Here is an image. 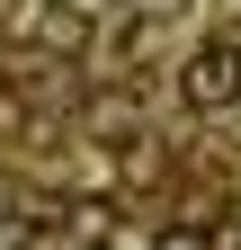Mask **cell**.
<instances>
[{
	"instance_id": "6da1fadb",
	"label": "cell",
	"mask_w": 241,
	"mask_h": 250,
	"mask_svg": "<svg viewBox=\"0 0 241 250\" xmlns=\"http://www.w3.org/2000/svg\"><path fill=\"white\" fill-rule=\"evenodd\" d=\"M179 99H188V107H205V116H223L232 99H241V45H197L188 62H179Z\"/></svg>"
},
{
	"instance_id": "3957f363",
	"label": "cell",
	"mask_w": 241,
	"mask_h": 250,
	"mask_svg": "<svg viewBox=\"0 0 241 250\" xmlns=\"http://www.w3.org/2000/svg\"><path fill=\"white\" fill-rule=\"evenodd\" d=\"M80 125H99V143H125L134 134V99H125V89H99V99L80 107Z\"/></svg>"
},
{
	"instance_id": "5b68a950",
	"label": "cell",
	"mask_w": 241,
	"mask_h": 250,
	"mask_svg": "<svg viewBox=\"0 0 241 250\" xmlns=\"http://www.w3.org/2000/svg\"><path fill=\"white\" fill-rule=\"evenodd\" d=\"M0 134H27V99H18L9 81H0Z\"/></svg>"
},
{
	"instance_id": "277c9868",
	"label": "cell",
	"mask_w": 241,
	"mask_h": 250,
	"mask_svg": "<svg viewBox=\"0 0 241 250\" xmlns=\"http://www.w3.org/2000/svg\"><path fill=\"white\" fill-rule=\"evenodd\" d=\"M107 232H116V206H107V197L72 206V241H107Z\"/></svg>"
},
{
	"instance_id": "7a4b0ae2",
	"label": "cell",
	"mask_w": 241,
	"mask_h": 250,
	"mask_svg": "<svg viewBox=\"0 0 241 250\" xmlns=\"http://www.w3.org/2000/svg\"><path fill=\"white\" fill-rule=\"evenodd\" d=\"M89 36H99L89 0H36L27 9V45L36 54H89Z\"/></svg>"
},
{
	"instance_id": "8992f818",
	"label": "cell",
	"mask_w": 241,
	"mask_h": 250,
	"mask_svg": "<svg viewBox=\"0 0 241 250\" xmlns=\"http://www.w3.org/2000/svg\"><path fill=\"white\" fill-rule=\"evenodd\" d=\"M152 250H205V241H197V232H170V241H152Z\"/></svg>"
},
{
	"instance_id": "52a82bcc",
	"label": "cell",
	"mask_w": 241,
	"mask_h": 250,
	"mask_svg": "<svg viewBox=\"0 0 241 250\" xmlns=\"http://www.w3.org/2000/svg\"><path fill=\"white\" fill-rule=\"evenodd\" d=\"M143 9H152V18H170V9H188V0H143Z\"/></svg>"
}]
</instances>
